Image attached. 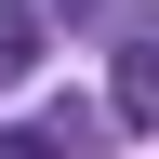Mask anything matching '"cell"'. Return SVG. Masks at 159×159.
<instances>
[{
  "instance_id": "2",
  "label": "cell",
  "mask_w": 159,
  "mask_h": 159,
  "mask_svg": "<svg viewBox=\"0 0 159 159\" xmlns=\"http://www.w3.org/2000/svg\"><path fill=\"white\" fill-rule=\"evenodd\" d=\"M40 66V13H27V0H0V80H27Z\"/></svg>"
},
{
  "instance_id": "1",
  "label": "cell",
  "mask_w": 159,
  "mask_h": 159,
  "mask_svg": "<svg viewBox=\"0 0 159 159\" xmlns=\"http://www.w3.org/2000/svg\"><path fill=\"white\" fill-rule=\"evenodd\" d=\"M106 106L133 119V133H159V27H133V40H119V80H106Z\"/></svg>"
}]
</instances>
